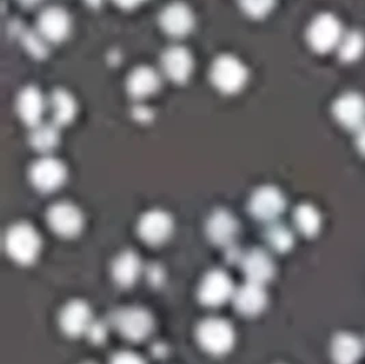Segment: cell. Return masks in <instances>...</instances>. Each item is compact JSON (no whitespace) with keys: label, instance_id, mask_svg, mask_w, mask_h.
<instances>
[{"label":"cell","instance_id":"obj_1","mask_svg":"<svg viewBox=\"0 0 365 364\" xmlns=\"http://www.w3.org/2000/svg\"><path fill=\"white\" fill-rule=\"evenodd\" d=\"M4 249L18 265H32L41 252V237L32 225L18 222L4 234Z\"/></svg>","mask_w":365,"mask_h":364},{"label":"cell","instance_id":"obj_2","mask_svg":"<svg viewBox=\"0 0 365 364\" xmlns=\"http://www.w3.org/2000/svg\"><path fill=\"white\" fill-rule=\"evenodd\" d=\"M196 337L200 347L214 356L229 353L235 344V331L232 323L222 318L204 319L197 326Z\"/></svg>","mask_w":365,"mask_h":364},{"label":"cell","instance_id":"obj_3","mask_svg":"<svg viewBox=\"0 0 365 364\" xmlns=\"http://www.w3.org/2000/svg\"><path fill=\"white\" fill-rule=\"evenodd\" d=\"M211 81L217 91L226 95H232L240 92L250 79L248 69L232 55L217 56L211 66Z\"/></svg>","mask_w":365,"mask_h":364},{"label":"cell","instance_id":"obj_4","mask_svg":"<svg viewBox=\"0 0 365 364\" xmlns=\"http://www.w3.org/2000/svg\"><path fill=\"white\" fill-rule=\"evenodd\" d=\"M344 36V28L338 18L330 13L320 14L311 22L307 31V40L312 50L319 54H326L336 47L341 43Z\"/></svg>","mask_w":365,"mask_h":364},{"label":"cell","instance_id":"obj_5","mask_svg":"<svg viewBox=\"0 0 365 364\" xmlns=\"http://www.w3.org/2000/svg\"><path fill=\"white\" fill-rule=\"evenodd\" d=\"M286 208V198L282 191L272 185L257 188L250 199V211L252 216L262 222H277Z\"/></svg>","mask_w":365,"mask_h":364},{"label":"cell","instance_id":"obj_6","mask_svg":"<svg viewBox=\"0 0 365 364\" xmlns=\"http://www.w3.org/2000/svg\"><path fill=\"white\" fill-rule=\"evenodd\" d=\"M67 178L66 166L53 156H43L31 166L29 180L43 193L58 191Z\"/></svg>","mask_w":365,"mask_h":364},{"label":"cell","instance_id":"obj_7","mask_svg":"<svg viewBox=\"0 0 365 364\" xmlns=\"http://www.w3.org/2000/svg\"><path fill=\"white\" fill-rule=\"evenodd\" d=\"M235 292L230 275L223 270H212L201 280L197 290L200 303L207 307H220L232 300Z\"/></svg>","mask_w":365,"mask_h":364},{"label":"cell","instance_id":"obj_8","mask_svg":"<svg viewBox=\"0 0 365 364\" xmlns=\"http://www.w3.org/2000/svg\"><path fill=\"white\" fill-rule=\"evenodd\" d=\"M47 222L52 232L65 238L76 237L83 229L81 210L68 201H59L51 206L47 213Z\"/></svg>","mask_w":365,"mask_h":364},{"label":"cell","instance_id":"obj_9","mask_svg":"<svg viewBox=\"0 0 365 364\" xmlns=\"http://www.w3.org/2000/svg\"><path fill=\"white\" fill-rule=\"evenodd\" d=\"M114 322L118 331L130 341L145 340L153 329V318L150 311L140 307L118 311Z\"/></svg>","mask_w":365,"mask_h":364},{"label":"cell","instance_id":"obj_10","mask_svg":"<svg viewBox=\"0 0 365 364\" xmlns=\"http://www.w3.org/2000/svg\"><path fill=\"white\" fill-rule=\"evenodd\" d=\"M174 231V221L165 210H150L140 218L137 233L140 238L150 246L166 243Z\"/></svg>","mask_w":365,"mask_h":364},{"label":"cell","instance_id":"obj_11","mask_svg":"<svg viewBox=\"0 0 365 364\" xmlns=\"http://www.w3.org/2000/svg\"><path fill=\"white\" fill-rule=\"evenodd\" d=\"M332 114L336 122L350 131H360L365 126V98L356 92L341 95L332 104Z\"/></svg>","mask_w":365,"mask_h":364},{"label":"cell","instance_id":"obj_12","mask_svg":"<svg viewBox=\"0 0 365 364\" xmlns=\"http://www.w3.org/2000/svg\"><path fill=\"white\" fill-rule=\"evenodd\" d=\"M195 14L190 7L181 1L166 6L159 17L162 29L171 37H185L195 28Z\"/></svg>","mask_w":365,"mask_h":364},{"label":"cell","instance_id":"obj_13","mask_svg":"<svg viewBox=\"0 0 365 364\" xmlns=\"http://www.w3.org/2000/svg\"><path fill=\"white\" fill-rule=\"evenodd\" d=\"M71 31V18L65 9L48 7L37 19V32L46 41L61 43Z\"/></svg>","mask_w":365,"mask_h":364},{"label":"cell","instance_id":"obj_14","mask_svg":"<svg viewBox=\"0 0 365 364\" xmlns=\"http://www.w3.org/2000/svg\"><path fill=\"white\" fill-rule=\"evenodd\" d=\"M162 69L167 79L174 83H186L195 67V61L190 51L182 46L168 47L162 55Z\"/></svg>","mask_w":365,"mask_h":364},{"label":"cell","instance_id":"obj_15","mask_svg":"<svg viewBox=\"0 0 365 364\" xmlns=\"http://www.w3.org/2000/svg\"><path fill=\"white\" fill-rule=\"evenodd\" d=\"M232 304L237 313L244 316H257L262 314L268 304V295L264 285L247 281V283L235 289Z\"/></svg>","mask_w":365,"mask_h":364},{"label":"cell","instance_id":"obj_16","mask_svg":"<svg viewBox=\"0 0 365 364\" xmlns=\"http://www.w3.org/2000/svg\"><path fill=\"white\" fill-rule=\"evenodd\" d=\"M92 322V310L83 300H73L67 303L59 315L61 329L70 337L86 334Z\"/></svg>","mask_w":365,"mask_h":364},{"label":"cell","instance_id":"obj_17","mask_svg":"<svg viewBox=\"0 0 365 364\" xmlns=\"http://www.w3.org/2000/svg\"><path fill=\"white\" fill-rule=\"evenodd\" d=\"M240 231L238 221L227 210H216L207 219L205 232L211 243L220 247H227L234 243Z\"/></svg>","mask_w":365,"mask_h":364},{"label":"cell","instance_id":"obj_18","mask_svg":"<svg viewBox=\"0 0 365 364\" xmlns=\"http://www.w3.org/2000/svg\"><path fill=\"white\" fill-rule=\"evenodd\" d=\"M242 271L247 281L266 285L275 275V263L264 249L255 248L242 258Z\"/></svg>","mask_w":365,"mask_h":364},{"label":"cell","instance_id":"obj_19","mask_svg":"<svg viewBox=\"0 0 365 364\" xmlns=\"http://www.w3.org/2000/svg\"><path fill=\"white\" fill-rule=\"evenodd\" d=\"M17 111L19 118L31 128L41 123L46 111V100L43 93L36 86L24 88L17 99Z\"/></svg>","mask_w":365,"mask_h":364},{"label":"cell","instance_id":"obj_20","mask_svg":"<svg viewBox=\"0 0 365 364\" xmlns=\"http://www.w3.org/2000/svg\"><path fill=\"white\" fill-rule=\"evenodd\" d=\"M330 352L334 364H357L363 356V343L351 333H339L332 338Z\"/></svg>","mask_w":365,"mask_h":364},{"label":"cell","instance_id":"obj_21","mask_svg":"<svg viewBox=\"0 0 365 364\" xmlns=\"http://www.w3.org/2000/svg\"><path fill=\"white\" fill-rule=\"evenodd\" d=\"M160 86V76L155 69L140 66L130 73L126 88L130 96L135 99H144L153 95Z\"/></svg>","mask_w":365,"mask_h":364},{"label":"cell","instance_id":"obj_22","mask_svg":"<svg viewBox=\"0 0 365 364\" xmlns=\"http://www.w3.org/2000/svg\"><path fill=\"white\" fill-rule=\"evenodd\" d=\"M143 265L140 256L133 251L119 253L111 266V274L119 286H132L140 278Z\"/></svg>","mask_w":365,"mask_h":364},{"label":"cell","instance_id":"obj_23","mask_svg":"<svg viewBox=\"0 0 365 364\" xmlns=\"http://www.w3.org/2000/svg\"><path fill=\"white\" fill-rule=\"evenodd\" d=\"M50 106L53 123L58 126L68 125L77 114V103L65 89H56L51 93Z\"/></svg>","mask_w":365,"mask_h":364},{"label":"cell","instance_id":"obj_24","mask_svg":"<svg viewBox=\"0 0 365 364\" xmlns=\"http://www.w3.org/2000/svg\"><path fill=\"white\" fill-rule=\"evenodd\" d=\"M61 140L59 126L56 123H38L29 134L31 146L41 153H50L58 147Z\"/></svg>","mask_w":365,"mask_h":364},{"label":"cell","instance_id":"obj_25","mask_svg":"<svg viewBox=\"0 0 365 364\" xmlns=\"http://www.w3.org/2000/svg\"><path fill=\"white\" fill-rule=\"evenodd\" d=\"M296 229L305 237H315L322 229V216L315 206L309 203L299 204L294 210Z\"/></svg>","mask_w":365,"mask_h":364},{"label":"cell","instance_id":"obj_26","mask_svg":"<svg viewBox=\"0 0 365 364\" xmlns=\"http://www.w3.org/2000/svg\"><path fill=\"white\" fill-rule=\"evenodd\" d=\"M338 56L345 64L357 62L365 52V36L359 31L344 34L339 46L336 47Z\"/></svg>","mask_w":365,"mask_h":364},{"label":"cell","instance_id":"obj_27","mask_svg":"<svg viewBox=\"0 0 365 364\" xmlns=\"http://www.w3.org/2000/svg\"><path fill=\"white\" fill-rule=\"evenodd\" d=\"M266 240L268 246L275 252L284 253L289 252L294 246V233L286 225L272 222L267 229Z\"/></svg>","mask_w":365,"mask_h":364},{"label":"cell","instance_id":"obj_28","mask_svg":"<svg viewBox=\"0 0 365 364\" xmlns=\"http://www.w3.org/2000/svg\"><path fill=\"white\" fill-rule=\"evenodd\" d=\"M277 0H238L241 10L250 18H264L274 10Z\"/></svg>","mask_w":365,"mask_h":364},{"label":"cell","instance_id":"obj_29","mask_svg":"<svg viewBox=\"0 0 365 364\" xmlns=\"http://www.w3.org/2000/svg\"><path fill=\"white\" fill-rule=\"evenodd\" d=\"M110 364H145L144 359L130 350H122L113 356Z\"/></svg>","mask_w":365,"mask_h":364},{"label":"cell","instance_id":"obj_30","mask_svg":"<svg viewBox=\"0 0 365 364\" xmlns=\"http://www.w3.org/2000/svg\"><path fill=\"white\" fill-rule=\"evenodd\" d=\"M86 335L96 344L101 343L106 337V328L99 322H92L91 328L86 331Z\"/></svg>","mask_w":365,"mask_h":364},{"label":"cell","instance_id":"obj_31","mask_svg":"<svg viewBox=\"0 0 365 364\" xmlns=\"http://www.w3.org/2000/svg\"><path fill=\"white\" fill-rule=\"evenodd\" d=\"M115 3L116 6L122 7V9H126V10H132L138 7L140 4H143L145 0H113Z\"/></svg>","mask_w":365,"mask_h":364},{"label":"cell","instance_id":"obj_32","mask_svg":"<svg viewBox=\"0 0 365 364\" xmlns=\"http://www.w3.org/2000/svg\"><path fill=\"white\" fill-rule=\"evenodd\" d=\"M356 146L359 152L365 156V126H363L360 131H357V137H356Z\"/></svg>","mask_w":365,"mask_h":364},{"label":"cell","instance_id":"obj_33","mask_svg":"<svg viewBox=\"0 0 365 364\" xmlns=\"http://www.w3.org/2000/svg\"><path fill=\"white\" fill-rule=\"evenodd\" d=\"M103 1H104V0H85V3H86L88 6H91V7H93V9L100 7V6L103 4Z\"/></svg>","mask_w":365,"mask_h":364},{"label":"cell","instance_id":"obj_34","mask_svg":"<svg viewBox=\"0 0 365 364\" xmlns=\"http://www.w3.org/2000/svg\"><path fill=\"white\" fill-rule=\"evenodd\" d=\"M21 4H24V6H36L37 3H40L41 0H18Z\"/></svg>","mask_w":365,"mask_h":364},{"label":"cell","instance_id":"obj_35","mask_svg":"<svg viewBox=\"0 0 365 364\" xmlns=\"http://www.w3.org/2000/svg\"><path fill=\"white\" fill-rule=\"evenodd\" d=\"M85 364H93V363H85Z\"/></svg>","mask_w":365,"mask_h":364}]
</instances>
